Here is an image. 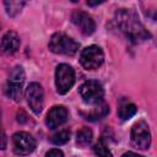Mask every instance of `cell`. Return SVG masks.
Wrapping results in <instances>:
<instances>
[{
  "label": "cell",
  "mask_w": 157,
  "mask_h": 157,
  "mask_svg": "<svg viewBox=\"0 0 157 157\" xmlns=\"http://www.w3.org/2000/svg\"><path fill=\"white\" fill-rule=\"evenodd\" d=\"M20 48V37L17 33L10 31L5 33L0 42V54L2 55H12Z\"/></svg>",
  "instance_id": "12"
},
{
  "label": "cell",
  "mask_w": 157,
  "mask_h": 157,
  "mask_svg": "<svg viewBox=\"0 0 157 157\" xmlns=\"http://www.w3.org/2000/svg\"><path fill=\"white\" fill-rule=\"evenodd\" d=\"M93 151H94V153L98 155V156H112V153H110V151L108 150V147H107V145H105V142H104L103 139H99V140L97 141V144H96L94 147H93Z\"/></svg>",
  "instance_id": "18"
},
{
  "label": "cell",
  "mask_w": 157,
  "mask_h": 157,
  "mask_svg": "<svg viewBox=\"0 0 157 157\" xmlns=\"http://www.w3.org/2000/svg\"><path fill=\"white\" fill-rule=\"evenodd\" d=\"M104 61L103 50L98 45H90L86 47L80 55V63L86 70H94L98 69Z\"/></svg>",
  "instance_id": "5"
},
{
  "label": "cell",
  "mask_w": 157,
  "mask_h": 157,
  "mask_svg": "<svg viewBox=\"0 0 157 157\" xmlns=\"http://www.w3.org/2000/svg\"><path fill=\"white\" fill-rule=\"evenodd\" d=\"M6 144H7V139H6V135L5 132L2 131V129L0 128V148L4 150L6 147Z\"/></svg>",
  "instance_id": "19"
},
{
  "label": "cell",
  "mask_w": 157,
  "mask_h": 157,
  "mask_svg": "<svg viewBox=\"0 0 157 157\" xmlns=\"http://www.w3.org/2000/svg\"><path fill=\"white\" fill-rule=\"evenodd\" d=\"M70 140V131L69 130H60L59 132L54 134L50 137V141L54 145H64Z\"/></svg>",
  "instance_id": "17"
},
{
  "label": "cell",
  "mask_w": 157,
  "mask_h": 157,
  "mask_svg": "<svg viewBox=\"0 0 157 157\" xmlns=\"http://www.w3.org/2000/svg\"><path fill=\"white\" fill-rule=\"evenodd\" d=\"M48 47L55 54H63V55L72 56L77 53L80 44L76 40H74L71 37H69L64 33H55L49 39Z\"/></svg>",
  "instance_id": "2"
},
{
  "label": "cell",
  "mask_w": 157,
  "mask_h": 157,
  "mask_svg": "<svg viewBox=\"0 0 157 157\" xmlns=\"http://www.w3.org/2000/svg\"><path fill=\"white\" fill-rule=\"evenodd\" d=\"M67 119V110L63 105L53 107L45 118V124L49 129H56L58 126L63 125Z\"/></svg>",
  "instance_id": "11"
},
{
  "label": "cell",
  "mask_w": 157,
  "mask_h": 157,
  "mask_svg": "<svg viewBox=\"0 0 157 157\" xmlns=\"http://www.w3.org/2000/svg\"><path fill=\"white\" fill-rule=\"evenodd\" d=\"M12 145L16 155H29L36 148V140L31 134L18 131L12 136Z\"/></svg>",
  "instance_id": "9"
},
{
  "label": "cell",
  "mask_w": 157,
  "mask_h": 157,
  "mask_svg": "<svg viewBox=\"0 0 157 157\" xmlns=\"http://www.w3.org/2000/svg\"><path fill=\"white\" fill-rule=\"evenodd\" d=\"M131 144L139 150H147L151 144V132L145 121H137L131 129Z\"/></svg>",
  "instance_id": "7"
},
{
  "label": "cell",
  "mask_w": 157,
  "mask_h": 157,
  "mask_svg": "<svg viewBox=\"0 0 157 157\" xmlns=\"http://www.w3.org/2000/svg\"><path fill=\"white\" fill-rule=\"evenodd\" d=\"M25 71L21 66H15L10 75H9V80L5 85L4 92L5 94L13 99V101H18L22 93V85L25 82Z\"/></svg>",
  "instance_id": "3"
},
{
  "label": "cell",
  "mask_w": 157,
  "mask_h": 157,
  "mask_svg": "<svg viewBox=\"0 0 157 157\" xmlns=\"http://www.w3.org/2000/svg\"><path fill=\"white\" fill-rule=\"evenodd\" d=\"M136 112H137V108L134 103H124L120 105L118 114L121 120H128L131 117H134L136 114Z\"/></svg>",
  "instance_id": "16"
},
{
  "label": "cell",
  "mask_w": 157,
  "mask_h": 157,
  "mask_svg": "<svg viewBox=\"0 0 157 157\" xmlns=\"http://www.w3.org/2000/svg\"><path fill=\"white\" fill-rule=\"evenodd\" d=\"M47 157H53V156H56V157H63L64 153L60 151V150H56V148H53V150H49L45 155Z\"/></svg>",
  "instance_id": "20"
},
{
  "label": "cell",
  "mask_w": 157,
  "mask_h": 157,
  "mask_svg": "<svg viewBox=\"0 0 157 157\" xmlns=\"http://www.w3.org/2000/svg\"><path fill=\"white\" fill-rule=\"evenodd\" d=\"M94 105H96V107H94L90 113H87V114L81 113L87 120H92V121L99 120V119L104 118V117L109 113V107H108V104H105L103 101L99 102V103H97V104H94Z\"/></svg>",
  "instance_id": "13"
},
{
  "label": "cell",
  "mask_w": 157,
  "mask_h": 157,
  "mask_svg": "<svg viewBox=\"0 0 157 157\" xmlns=\"http://www.w3.org/2000/svg\"><path fill=\"white\" fill-rule=\"evenodd\" d=\"M92 137H93V134L91 131V129L88 128H82L77 135H76V142L77 145H80L81 147H86L88 146L91 142H92Z\"/></svg>",
  "instance_id": "15"
},
{
  "label": "cell",
  "mask_w": 157,
  "mask_h": 157,
  "mask_svg": "<svg viewBox=\"0 0 157 157\" xmlns=\"http://www.w3.org/2000/svg\"><path fill=\"white\" fill-rule=\"evenodd\" d=\"M27 1L28 0H4L6 13L11 17L16 16L23 9V6L27 4Z\"/></svg>",
  "instance_id": "14"
},
{
  "label": "cell",
  "mask_w": 157,
  "mask_h": 157,
  "mask_svg": "<svg viewBox=\"0 0 157 157\" xmlns=\"http://www.w3.org/2000/svg\"><path fill=\"white\" fill-rule=\"evenodd\" d=\"M104 1L105 0H87V4L90 6H97V5H99V4L104 2Z\"/></svg>",
  "instance_id": "21"
},
{
  "label": "cell",
  "mask_w": 157,
  "mask_h": 157,
  "mask_svg": "<svg viewBox=\"0 0 157 157\" xmlns=\"http://www.w3.org/2000/svg\"><path fill=\"white\" fill-rule=\"evenodd\" d=\"M117 25L129 40L137 43L150 37L148 32L139 21V17L129 10H120L117 13Z\"/></svg>",
  "instance_id": "1"
},
{
  "label": "cell",
  "mask_w": 157,
  "mask_h": 157,
  "mask_svg": "<svg viewBox=\"0 0 157 157\" xmlns=\"http://www.w3.org/2000/svg\"><path fill=\"white\" fill-rule=\"evenodd\" d=\"M80 96L82 101L87 104H97L103 101L104 91L102 85L98 81L90 80L81 85L80 87Z\"/></svg>",
  "instance_id": "6"
},
{
  "label": "cell",
  "mask_w": 157,
  "mask_h": 157,
  "mask_svg": "<svg viewBox=\"0 0 157 157\" xmlns=\"http://www.w3.org/2000/svg\"><path fill=\"white\" fill-rule=\"evenodd\" d=\"M75 83V71L67 64L58 65L55 70V86L60 94H65Z\"/></svg>",
  "instance_id": "4"
},
{
  "label": "cell",
  "mask_w": 157,
  "mask_h": 157,
  "mask_svg": "<svg viewBox=\"0 0 157 157\" xmlns=\"http://www.w3.org/2000/svg\"><path fill=\"white\" fill-rule=\"evenodd\" d=\"M71 1H72V2H77L78 0H71Z\"/></svg>",
  "instance_id": "22"
},
{
  "label": "cell",
  "mask_w": 157,
  "mask_h": 157,
  "mask_svg": "<svg viewBox=\"0 0 157 157\" xmlns=\"http://www.w3.org/2000/svg\"><path fill=\"white\" fill-rule=\"evenodd\" d=\"M26 98L29 108L33 110L34 114H40L44 104V92L39 83L32 82L28 85L26 91Z\"/></svg>",
  "instance_id": "8"
},
{
  "label": "cell",
  "mask_w": 157,
  "mask_h": 157,
  "mask_svg": "<svg viewBox=\"0 0 157 157\" xmlns=\"http://www.w3.org/2000/svg\"><path fill=\"white\" fill-rule=\"evenodd\" d=\"M71 20H72L74 25L85 36L92 34L94 32V29H96V23H94L93 18L88 13H86L83 11H80V10L74 11L72 15H71Z\"/></svg>",
  "instance_id": "10"
}]
</instances>
